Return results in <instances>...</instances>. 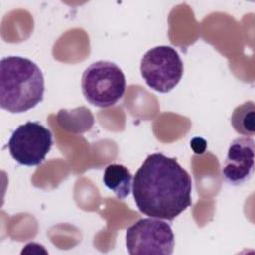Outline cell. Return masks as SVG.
<instances>
[{
	"label": "cell",
	"mask_w": 255,
	"mask_h": 255,
	"mask_svg": "<svg viewBox=\"0 0 255 255\" xmlns=\"http://www.w3.org/2000/svg\"><path fill=\"white\" fill-rule=\"evenodd\" d=\"M44 76L32 60L4 57L0 62V106L13 114L27 112L42 102Z\"/></svg>",
	"instance_id": "obj_2"
},
{
	"label": "cell",
	"mask_w": 255,
	"mask_h": 255,
	"mask_svg": "<svg viewBox=\"0 0 255 255\" xmlns=\"http://www.w3.org/2000/svg\"><path fill=\"white\" fill-rule=\"evenodd\" d=\"M126 91V77L121 68L110 61L91 64L82 76V92L86 100L99 108L116 105Z\"/></svg>",
	"instance_id": "obj_3"
},
{
	"label": "cell",
	"mask_w": 255,
	"mask_h": 255,
	"mask_svg": "<svg viewBox=\"0 0 255 255\" xmlns=\"http://www.w3.org/2000/svg\"><path fill=\"white\" fill-rule=\"evenodd\" d=\"M52 145L51 130L39 122H27L20 125L8 141L11 156L18 163L26 166L41 164Z\"/></svg>",
	"instance_id": "obj_6"
},
{
	"label": "cell",
	"mask_w": 255,
	"mask_h": 255,
	"mask_svg": "<svg viewBox=\"0 0 255 255\" xmlns=\"http://www.w3.org/2000/svg\"><path fill=\"white\" fill-rule=\"evenodd\" d=\"M255 106L248 101L236 107L231 115V125L235 131L242 135H254L255 131Z\"/></svg>",
	"instance_id": "obj_9"
},
{
	"label": "cell",
	"mask_w": 255,
	"mask_h": 255,
	"mask_svg": "<svg viewBox=\"0 0 255 255\" xmlns=\"http://www.w3.org/2000/svg\"><path fill=\"white\" fill-rule=\"evenodd\" d=\"M254 172V140L248 136L235 138L229 145L222 166V176L231 185H241Z\"/></svg>",
	"instance_id": "obj_7"
},
{
	"label": "cell",
	"mask_w": 255,
	"mask_h": 255,
	"mask_svg": "<svg viewBox=\"0 0 255 255\" xmlns=\"http://www.w3.org/2000/svg\"><path fill=\"white\" fill-rule=\"evenodd\" d=\"M103 181L119 199H125L131 191L132 175L128 167L123 164H109L105 168Z\"/></svg>",
	"instance_id": "obj_8"
},
{
	"label": "cell",
	"mask_w": 255,
	"mask_h": 255,
	"mask_svg": "<svg viewBox=\"0 0 255 255\" xmlns=\"http://www.w3.org/2000/svg\"><path fill=\"white\" fill-rule=\"evenodd\" d=\"M192 181L175 158L149 154L135 172L132 194L138 210L171 221L191 205Z\"/></svg>",
	"instance_id": "obj_1"
},
{
	"label": "cell",
	"mask_w": 255,
	"mask_h": 255,
	"mask_svg": "<svg viewBox=\"0 0 255 255\" xmlns=\"http://www.w3.org/2000/svg\"><path fill=\"white\" fill-rule=\"evenodd\" d=\"M140 74L149 88L159 93H168L181 80L183 63L172 47L156 46L141 58Z\"/></svg>",
	"instance_id": "obj_4"
},
{
	"label": "cell",
	"mask_w": 255,
	"mask_h": 255,
	"mask_svg": "<svg viewBox=\"0 0 255 255\" xmlns=\"http://www.w3.org/2000/svg\"><path fill=\"white\" fill-rule=\"evenodd\" d=\"M126 246L130 255H170L174 247L173 231L159 218H141L127 229Z\"/></svg>",
	"instance_id": "obj_5"
}]
</instances>
